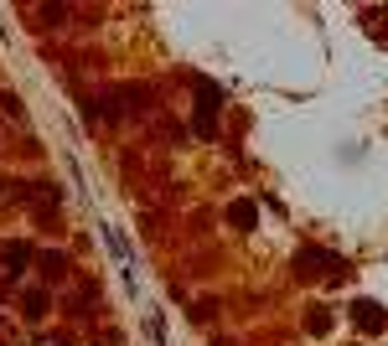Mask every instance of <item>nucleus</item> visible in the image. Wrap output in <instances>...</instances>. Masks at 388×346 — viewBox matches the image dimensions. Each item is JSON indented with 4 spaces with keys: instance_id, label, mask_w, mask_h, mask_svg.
I'll list each match as a JSON object with an SVG mask.
<instances>
[{
    "instance_id": "3",
    "label": "nucleus",
    "mask_w": 388,
    "mask_h": 346,
    "mask_svg": "<svg viewBox=\"0 0 388 346\" xmlns=\"http://www.w3.org/2000/svg\"><path fill=\"white\" fill-rule=\"evenodd\" d=\"M306 264H316L321 274H331V269H342V258L337 253H321V248H300V269Z\"/></svg>"
},
{
    "instance_id": "7",
    "label": "nucleus",
    "mask_w": 388,
    "mask_h": 346,
    "mask_svg": "<svg viewBox=\"0 0 388 346\" xmlns=\"http://www.w3.org/2000/svg\"><path fill=\"white\" fill-rule=\"evenodd\" d=\"M26 316H31V320L47 316V295H41V289H31V295H26Z\"/></svg>"
},
{
    "instance_id": "6",
    "label": "nucleus",
    "mask_w": 388,
    "mask_h": 346,
    "mask_svg": "<svg viewBox=\"0 0 388 346\" xmlns=\"http://www.w3.org/2000/svg\"><path fill=\"white\" fill-rule=\"evenodd\" d=\"M306 326H311V336H326V331H331V316H326V310H311Z\"/></svg>"
},
{
    "instance_id": "5",
    "label": "nucleus",
    "mask_w": 388,
    "mask_h": 346,
    "mask_svg": "<svg viewBox=\"0 0 388 346\" xmlns=\"http://www.w3.org/2000/svg\"><path fill=\"white\" fill-rule=\"evenodd\" d=\"M41 274H47V279H62V274H68V258H62V253H41Z\"/></svg>"
},
{
    "instance_id": "1",
    "label": "nucleus",
    "mask_w": 388,
    "mask_h": 346,
    "mask_svg": "<svg viewBox=\"0 0 388 346\" xmlns=\"http://www.w3.org/2000/svg\"><path fill=\"white\" fill-rule=\"evenodd\" d=\"M218 99H223V93L212 88L207 78H197V129H202V135H212V114H218Z\"/></svg>"
},
{
    "instance_id": "4",
    "label": "nucleus",
    "mask_w": 388,
    "mask_h": 346,
    "mask_svg": "<svg viewBox=\"0 0 388 346\" xmlns=\"http://www.w3.org/2000/svg\"><path fill=\"white\" fill-rule=\"evenodd\" d=\"M228 222H233V228H254V222H259V207H254V202H233V207H228Z\"/></svg>"
},
{
    "instance_id": "2",
    "label": "nucleus",
    "mask_w": 388,
    "mask_h": 346,
    "mask_svg": "<svg viewBox=\"0 0 388 346\" xmlns=\"http://www.w3.org/2000/svg\"><path fill=\"white\" fill-rule=\"evenodd\" d=\"M352 320H358L362 331H383L388 326V316H383L378 300H358V305H352Z\"/></svg>"
},
{
    "instance_id": "8",
    "label": "nucleus",
    "mask_w": 388,
    "mask_h": 346,
    "mask_svg": "<svg viewBox=\"0 0 388 346\" xmlns=\"http://www.w3.org/2000/svg\"><path fill=\"white\" fill-rule=\"evenodd\" d=\"M104 346H124V341H120V331H104Z\"/></svg>"
}]
</instances>
